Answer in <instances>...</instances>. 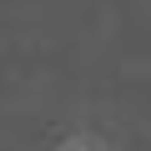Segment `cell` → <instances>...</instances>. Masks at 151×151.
<instances>
[{
  "instance_id": "cell-1",
  "label": "cell",
  "mask_w": 151,
  "mask_h": 151,
  "mask_svg": "<svg viewBox=\"0 0 151 151\" xmlns=\"http://www.w3.org/2000/svg\"><path fill=\"white\" fill-rule=\"evenodd\" d=\"M60 151H101V146H96V141H86V136H76V141H65Z\"/></svg>"
}]
</instances>
